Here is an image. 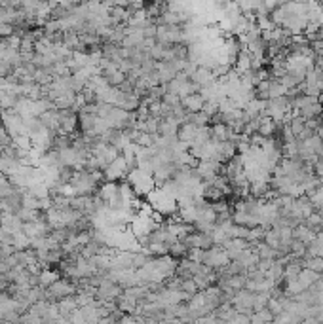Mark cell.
Returning a JSON list of instances; mask_svg holds the SVG:
<instances>
[{"mask_svg":"<svg viewBox=\"0 0 323 324\" xmlns=\"http://www.w3.org/2000/svg\"><path fill=\"white\" fill-rule=\"evenodd\" d=\"M156 40L164 42V44H181L182 25H158Z\"/></svg>","mask_w":323,"mask_h":324,"instance_id":"obj_3","label":"cell"},{"mask_svg":"<svg viewBox=\"0 0 323 324\" xmlns=\"http://www.w3.org/2000/svg\"><path fill=\"white\" fill-rule=\"evenodd\" d=\"M181 105L187 108V112H200V110H203V106H205V97L200 91H194L190 93V95H187V97H182Z\"/></svg>","mask_w":323,"mask_h":324,"instance_id":"obj_5","label":"cell"},{"mask_svg":"<svg viewBox=\"0 0 323 324\" xmlns=\"http://www.w3.org/2000/svg\"><path fill=\"white\" fill-rule=\"evenodd\" d=\"M304 224L308 226L310 230H314V232L317 233L319 230H323V216L317 211L310 212L308 216H306V220H304Z\"/></svg>","mask_w":323,"mask_h":324,"instance_id":"obj_7","label":"cell"},{"mask_svg":"<svg viewBox=\"0 0 323 324\" xmlns=\"http://www.w3.org/2000/svg\"><path fill=\"white\" fill-rule=\"evenodd\" d=\"M128 182L133 186V190L137 195H148L156 188V180L152 177V172L143 171L139 167L131 169L128 175Z\"/></svg>","mask_w":323,"mask_h":324,"instance_id":"obj_1","label":"cell"},{"mask_svg":"<svg viewBox=\"0 0 323 324\" xmlns=\"http://www.w3.org/2000/svg\"><path fill=\"white\" fill-rule=\"evenodd\" d=\"M202 264L211 267V269H215V271H219V269H222L224 265L230 264V256H228V252L224 251L221 245H213L203 251Z\"/></svg>","mask_w":323,"mask_h":324,"instance_id":"obj_2","label":"cell"},{"mask_svg":"<svg viewBox=\"0 0 323 324\" xmlns=\"http://www.w3.org/2000/svg\"><path fill=\"white\" fill-rule=\"evenodd\" d=\"M234 135L236 133L232 131V127L226 126V123L217 121V123L211 126V139L219 140V142H222V140H232L234 139Z\"/></svg>","mask_w":323,"mask_h":324,"instance_id":"obj_6","label":"cell"},{"mask_svg":"<svg viewBox=\"0 0 323 324\" xmlns=\"http://www.w3.org/2000/svg\"><path fill=\"white\" fill-rule=\"evenodd\" d=\"M103 171H105V179L110 180V182H116V180L122 179L124 175H128L129 167H128V163H126V158L120 154V156H118L114 161H110Z\"/></svg>","mask_w":323,"mask_h":324,"instance_id":"obj_4","label":"cell"}]
</instances>
